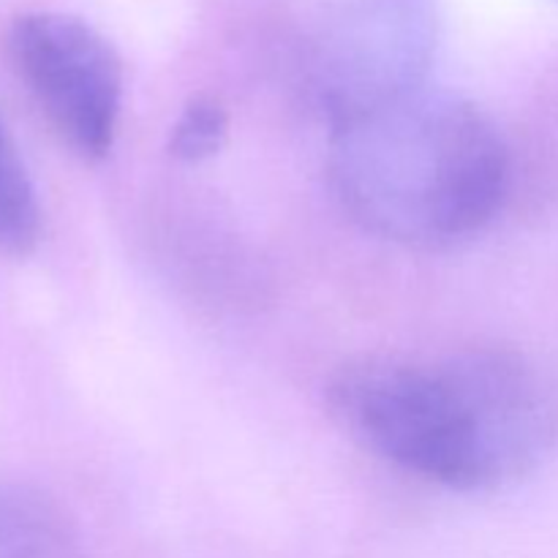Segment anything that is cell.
Returning <instances> with one entry per match:
<instances>
[{
  "label": "cell",
  "mask_w": 558,
  "mask_h": 558,
  "mask_svg": "<svg viewBox=\"0 0 558 558\" xmlns=\"http://www.w3.org/2000/svg\"><path fill=\"white\" fill-rule=\"evenodd\" d=\"M325 398L363 450L452 490L526 477L558 434L548 379L512 349L423 360L363 354L336 368Z\"/></svg>",
  "instance_id": "obj_1"
},
{
  "label": "cell",
  "mask_w": 558,
  "mask_h": 558,
  "mask_svg": "<svg viewBox=\"0 0 558 558\" xmlns=\"http://www.w3.org/2000/svg\"><path fill=\"white\" fill-rule=\"evenodd\" d=\"M41 238V207L14 140L0 118V254H31Z\"/></svg>",
  "instance_id": "obj_5"
},
{
  "label": "cell",
  "mask_w": 558,
  "mask_h": 558,
  "mask_svg": "<svg viewBox=\"0 0 558 558\" xmlns=\"http://www.w3.org/2000/svg\"><path fill=\"white\" fill-rule=\"evenodd\" d=\"M436 41V0H330L308 44L311 90L330 125L425 90Z\"/></svg>",
  "instance_id": "obj_3"
},
{
  "label": "cell",
  "mask_w": 558,
  "mask_h": 558,
  "mask_svg": "<svg viewBox=\"0 0 558 558\" xmlns=\"http://www.w3.org/2000/svg\"><path fill=\"white\" fill-rule=\"evenodd\" d=\"M5 52L58 140L82 161L107 158L123 107L118 49L80 16L31 11L11 22Z\"/></svg>",
  "instance_id": "obj_4"
},
{
  "label": "cell",
  "mask_w": 558,
  "mask_h": 558,
  "mask_svg": "<svg viewBox=\"0 0 558 558\" xmlns=\"http://www.w3.org/2000/svg\"><path fill=\"white\" fill-rule=\"evenodd\" d=\"M229 134V112L216 96H191L169 131V156L183 163H202L216 156Z\"/></svg>",
  "instance_id": "obj_6"
},
{
  "label": "cell",
  "mask_w": 558,
  "mask_h": 558,
  "mask_svg": "<svg viewBox=\"0 0 558 558\" xmlns=\"http://www.w3.org/2000/svg\"><path fill=\"white\" fill-rule=\"evenodd\" d=\"M327 172L365 232L430 251L494 221L510 189V150L477 104L425 87L332 125Z\"/></svg>",
  "instance_id": "obj_2"
},
{
  "label": "cell",
  "mask_w": 558,
  "mask_h": 558,
  "mask_svg": "<svg viewBox=\"0 0 558 558\" xmlns=\"http://www.w3.org/2000/svg\"><path fill=\"white\" fill-rule=\"evenodd\" d=\"M25 558H76V556H74V545L69 543V545H58V548L41 550V554H33Z\"/></svg>",
  "instance_id": "obj_7"
}]
</instances>
